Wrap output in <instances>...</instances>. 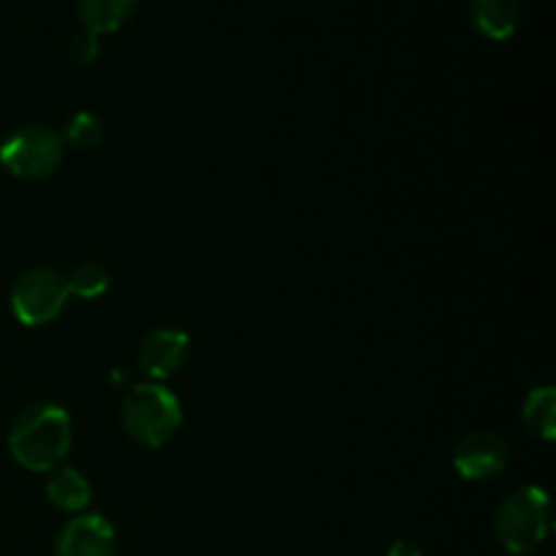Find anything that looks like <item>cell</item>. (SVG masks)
<instances>
[{
  "label": "cell",
  "mask_w": 556,
  "mask_h": 556,
  "mask_svg": "<svg viewBox=\"0 0 556 556\" xmlns=\"http://www.w3.org/2000/svg\"><path fill=\"white\" fill-rule=\"evenodd\" d=\"M74 443V421L65 407L38 402L14 418L9 451L20 467L30 472H52L68 456Z\"/></svg>",
  "instance_id": "6da1fadb"
},
{
  "label": "cell",
  "mask_w": 556,
  "mask_h": 556,
  "mask_svg": "<svg viewBox=\"0 0 556 556\" xmlns=\"http://www.w3.org/2000/svg\"><path fill=\"white\" fill-rule=\"evenodd\" d=\"M119 418L134 443L161 448L172 443L182 427V405L163 383H136L125 391Z\"/></svg>",
  "instance_id": "7a4b0ae2"
},
{
  "label": "cell",
  "mask_w": 556,
  "mask_h": 556,
  "mask_svg": "<svg viewBox=\"0 0 556 556\" xmlns=\"http://www.w3.org/2000/svg\"><path fill=\"white\" fill-rule=\"evenodd\" d=\"M494 535L508 554H532L548 535V497L538 486H519L500 503Z\"/></svg>",
  "instance_id": "3957f363"
},
{
  "label": "cell",
  "mask_w": 556,
  "mask_h": 556,
  "mask_svg": "<svg viewBox=\"0 0 556 556\" xmlns=\"http://www.w3.org/2000/svg\"><path fill=\"white\" fill-rule=\"evenodd\" d=\"M68 282L54 266H33L16 277L11 288V313L27 329L49 326L68 307Z\"/></svg>",
  "instance_id": "277c9868"
},
{
  "label": "cell",
  "mask_w": 556,
  "mask_h": 556,
  "mask_svg": "<svg viewBox=\"0 0 556 556\" xmlns=\"http://www.w3.org/2000/svg\"><path fill=\"white\" fill-rule=\"evenodd\" d=\"M65 144L49 125H22L0 144V166L16 179L36 182L58 172Z\"/></svg>",
  "instance_id": "5b68a950"
},
{
  "label": "cell",
  "mask_w": 556,
  "mask_h": 556,
  "mask_svg": "<svg viewBox=\"0 0 556 556\" xmlns=\"http://www.w3.org/2000/svg\"><path fill=\"white\" fill-rule=\"evenodd\" d=\"M510 448L497 432H478L465 434L454 445V467L465 481H492L508 467Z\"/></svg>",
  "instance_id": "8992f818"
},
{
  "label": "cell",
  "mask_w": 556,
  "mask_h": 556,
  "mask_svg": "<svg viewBox=\"0 0 556 556\" xmlns=\"http://www.w3.org/2000/svg\"><path fill=\"white\" fill-rule=\"evenodd\" d=\"M190 358V337L174 326H157L150 334H144L139 351H136V364L152 383L174 378Z\"/></svg>",
  "instance_id": "52a82bcc"
},
{
  "label": "cell",
  "mask_w": 556,
  "mask_h": 556,
  "mask_svg": "<svg viewBox=\"0 0 556 556\" xmlns=\"http://www.w3.org/2000/svg\"><path fill=\"white\" fill-rule=\"evenodd\" d=\"M117 535L106 516L101 514H76L68 525L60 530L58 556H114Z\"/></svg>",
  "instance_id": "ba28073f"
},
{
  "label": "cell",
  "mask_w": 556,
  "mask_h": 556,
  "mask_svg": "<svg viewBox=\"0 0 556 556\" xmlns=\"http://www.w3.org/2000/svg\"><path fill=\"white\" fill-rule=\"evenodd\" d=\"M470 20L489 41H508L519 30V0H472Z\"/></svg>",
  "instance_id": "9c48e42d"
},
{
  "label": "cell",
  "mask_w": 556,
  "mask_h": 556,
  "mask_svg": "<svg viewBox=\"0 0 556 556\" xmlns=\"http://www.w3.org/2000/svg\"><path fill=\"white\" fill-rule=\"evenodd\" d=\"M47 500L65 514H85L92 503V486L85 472L74 467H54L47 478Z\"/></svg>",
  "instance_id": "30bf717a"
},
{
  "label": "cell",
  "mask_w": 556,
  "mask_h": 556,
  "mask_svg": "<svg viewBox=\"0 0 556 556\" xmlns=\"http://www.w3.org/2000/svg\"><path fill=\"white\" fill-rule=\"evenodd\" d=\"M136 0H79L76 16L87 33H117L134 16Z\"/></svg>",
  "instance_id": "8fae6325"
},
{
  "label": "cell",
  "mask_w": 556,
  "mask_h": 556,
  "mask_svg": "<svg viewBox=\"0 0 556 556\" xmlns=\"http://www.w3.org/2000/svg\"><path fill=\"white\" fill-rule=\"evenodd\" d=\"M521 421L527 432L538 440H554L556 434V391L554 386H538L527 394L521 407Z\"/></svg>",
  "instance_id": "7c38bea8"
},
{
  "label": "cell",
  "mask_w": 556,
  "mask_h": 556,
  "mask_svg": "<svg viewBox=\"0 0 556 556\" xmlns=\"http://www.w3.org/2000/svg\"><path fill=\"white\" fill-rule=\"evenodd\" d=\"M65 282H68V293L76 299H85V302H92V299H101L103 293L112 286V275L103 264L98 261H81L74 269L65 275Z\"/></svg>",
  "instance_id": "4fadbf2b"
},
{
  "label": "cell",
  "mask_w": 556,
  "mask_h": 556,
  "mask_svg": "<svg viewBox=\"0 0 556 556\" xmlns=\"http://www.w3.org/2000/svg\"><path fill=\"white\" fill-rule=\"evenodd\" d=\"M60 139H63V144L76 147V150H92L103 139L101 117H96L92 112L71 114Z\"/></svg>",
  "instance_id": "5bb4252c"
},
{
  "label": "cell",
  "mask_w": 556,
  "mask_h": 556,
  "mask_svg": "<svg viewBox=\"0 0 556 556\" xmlns=\"http://www.w3.org/2000/svg\"><path fill=\"white\" fill-rule=\"evenodd\" d=\"M68 54L76 65H92L98 58H101V36L87 30L79 33V36L71 38Z\"/></svg>",
  "instance_id": "9a60e30c"
},
{
  "label": "cell",
  "mask_w": 556,
  "mask_h": 556,
  "mask_svg": "<svg viewBox=\"0 0 556 556\" xmlns=\"http://www.w3.org/2000/svg\"><path fill=\"white\" fill-rule=\"evenodd\" d=\"M389 556H424L421 546H416L413 541H396L394 546L389 548Z\"/></svg>",
  "instance_id": "2e32d148"
}]
</instances>
